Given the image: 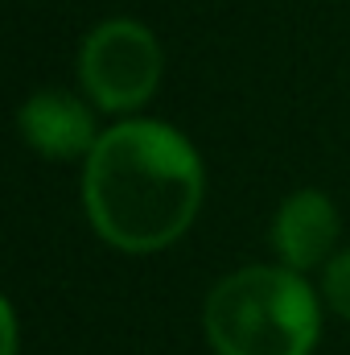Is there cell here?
Returning a JSON list of instances; mask_svg holds the SVG:
<instances>
[{"instance_id": "1", "label": "cell", "mask_w": 350, "mask_h": 355, "mask_svg": "<svg viewBox=\"0 0 350 355\" xmlns=\"http://www.w3.org/2000/svg\"><path fill=\"white\" fill-rule=\"evenodd\" d=\"M206 174L198 149L161 120H124L99 137L83 166V207L99 240L149 257L198 219Z\"/></svg>"}, {"instance_id": "2", "label": "cell", "mask_w": 350, "mask_h": 355, "mask_svg": "<svg viewBox=\"0 0 350 355\" xmlns=\"http://www.w3.org/2000/svg\"><path fill=\"white\" fill-rule=\"evenodd\" d=\"M202 327L214 355H313L322 293L284 265H248L210 289Z\"/></svg>"}, {"instance_id": "3", "label": "cell", "mask_w": 350, "mask_h": 355, "mask_svg": "<svg viewBox=\"0 0 350 355\" xmlns=\"http://www.w3.org/2000/svg\"><path fill=\"white\" fill-rule=\"evenodd\" d=\"M165 58L153 29L116 17L95 25L79 54V79L103 112H136L153 99Z\"/></svg>"}, {"instance_id": "4", "label": "cell", "mask_w": 350, "mask_h": 355, "mask_svg": "<svg viewBox=\"0 0 350 355\" xmlns=\"http://www.w3.org/2000/svg\"><path fill=\"white\" fill-rule=\"evenodd\" d=\"M21 137L29 149H37L42 157H54V162H75L83 157L87 162L91 149L99 145L103 132H95V116H91L87 103H79L75 95L66 91H37L21 103Z\"/></svg>"}, {"instance_id": "5", "label": "cell", "mask_w": 350, "mask_h": 355, "mask_svg": "<svg viewBox=\"0 0 350 355\" xmlns=\"http://www.w3.org/2000/svg\"><path fill=\"white\" fill-rule=\"evenodd\" d=\"M334 244H338V211L322 190H297L280 202L272 219V248L284 268L309 272L317 265H330Z\"/></svg>"}, {"instance_id": "6", "label": "cell", "mask_w": 350, "mask_h": 355, "mask_svg": "<svg viewBox=\"0 0 350 355\" xmlns=\"http://www.w3.org/2000/svg\"><path fill=\"white\" fill-rule=\"evenodd\" d=\"M322 302L350 322V248L347 252H334L330 265L322 272Z\"/></svg>"}, {"instance_id": "7", "label": "cell", "mask_w": 350, "mask_h": 355, "mask_svg": "<svg viewBox=\"0 0 350 355\" xmlns=\"http://www.w3.org/2000/svg\"><path fill=\"white\" fill-rule=\"evenodd\" d=\"M0 322H4V352L0 355H17V314H12V302L0 306Z\"/></svg>"}]
</instances>
